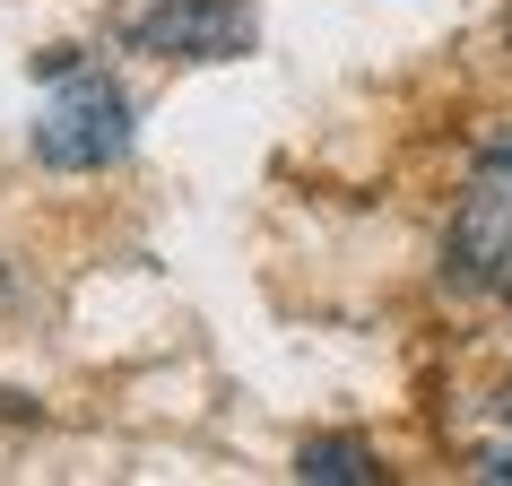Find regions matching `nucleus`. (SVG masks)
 I'll return each instance as SVG.
<instances>
[{"label": "nucleus", "instance_id": "1", "mask_svg": "<svg viewBox=\"0 0 512 486\" xmlns=\"http://www.w3.org/2000/svg\"><path fill=\"white\" fill-rule=\"evenodd\" d=\"M131 148V105H122V87L105 70H61V87L44 96L35 113V157L53 165V174H96Z\"/></svg>", "mask_w": 512, "mask_h": 486}, {"label": "nucleus", "instance_id": "2", "mask_svg": "<svg viewBox=\"0 0 512 486\" xmlns=\"http://www.w3.org/2000/svg\"><path fill=\"white\" fill-rule=\"evenodd\" d=\"M243 44H252L243 0H157L131 18V53H157V61H235Z\"/></svg>", "mask_w": 512, "mask_h": 486}, {"label": "nucleus", "instance_id": "3", "mask_svg": "<svg viewBox=\"0 0 512 486\" xmlns=\"http://www.w3.org/2000/svg\"><path fill=\"white\" fill-rule=\"evenodd\" d=\"M443 278L452 287H504L512 278V200L460 191L452 226H443Z\"/></svg>", "mask_w": 512, "mask_h": 486}, {"label": "nucleus", "instance_id": "4", "mask_svg": "<svg viewBox=\"0 0 512 486\" xmlns=\"http://www.w3.org/2000/svg\"><path fill=\"white\" fill-rule=\"evenodd\" d=\"M296 478L304 486H365V478H374V452L348 443V434H322V443H304V452H296Z\"/></svg>", "mask_w": 512, "mask_h": 486}, {"label": "nucleus", "instance_id": "5", "mask_svg": "<svg viewBox=\"0 0 512 486\" xmlns=\"http://www.w3.org/2000/svg\"><path fill=\"white\" fill-rule=\"evenodd\" d=\"M469 191H486V200H512V139H495V148L469 165Z\"/></svg>", "mask_w": 512, "mask_h": 486}, {"label": "nucleus", "instance_id": "6", "mask_svg": "<svg viewBox=\"0 0 512 486\" xmlns=\"http://www.w3.org/2000/svg\"><path fill=\"white\" fill-rule=\"evenodd\" d=\"M478 478H495V486H512V443H486V452H478Z\"/></svg>", "mask_w": 512, "mask_h": 486}, {"label": "nucleus", "instance_id": "7", "mask_svg": "<svg viewBox=\"0 0 512 486\" xmlns=\"http://www.w3.org/2000/svg\"><path fill=\"white\" fill-rule=\"evenodd\" d=\"M18 408H27V400H9V391H0V417H18Z\"/></svg>", "mask_w": 512, "mask_h": 486}, {"label": "nucleus", "instance_id": "8", "mask_svg": "<svg viewBox=\"0 0 512 486\" xmlns=\"http://www.w3.org/2000/svg\"><path fill=\"white\" fill-rule=\"evenodd\" d=\"M504 304H512V278H504Z\"/></svg>", "mask_w": 512, "mask_h": 486}]
</instances>
